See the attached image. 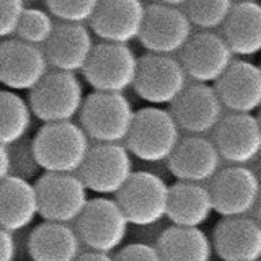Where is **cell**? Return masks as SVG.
Segmentation results:
<instances>
[{
	"mask_svg": "<svg viewBox=\"0 0 261 261\" xmlns=\"http://www.w3.org/2000/svg\"><path fill=\"white\" fill-rule=\"evenodd\" d=\"M90 147V137L73 121L44 124L31 139L33 155L47 173H79Z\"/></svg>",
	"mask_w": 261,
	"mask_h": 261,
	"instance_id": "1",
	"label": "cell"
},
{
	"mask_svg": "<svg viewBox=\"0 0 261 261\" xmlns=\"http://www.w3.org/2000/svg\"><path fill=\"white\" fill-rule=\"evenodd\" d=\"M136 111L124 93L93 92L85 96L79 113L80 126L90 139L103 144L126 142Z\"/></svg>",
	"mask_w": 261,
	"mask_h": 261,
	"instance_id": "2",
	"label": "cell"
},
{
	"mask_svg": "<svg viewBox=\"0 0 261 261\" xmlns=\"http://www.w3.org/2000/svg\"><path fill=\"white\" fill-rule=\"evenodd\" d=\"M181 141V129L173 114L160 106H147L136 111L126 147L139 160L159 163L167 162Z\"/></svg>",
	"mask_w": 261,
	"mask_h": 261,
	"instance_id": "3",
	"label": "cell"
},
{
	"mask_svg": "<svg viewBox=\"0 0 261 261\" xmlns=\"http://www.w3.org/2000/svg\"><path fill=\"white\" fill-rule=\"evenodd\" d=\"M85 100L84 85L77 73L53 70L39 84L30 90V108L44 124L73 121Z\"/></svg>",
	"mask_w": 261,
	"mask_h": 261,
	"instance_id": "4",
	"label": "cell"
},
{
	"mask_svg": "<svg viewBox=\"0 0 261 261\" xmlns=\"http://www.w3.org/2000/svg\"><path fill=\"white\" fill-rule=\"evenodd\" d=\"M77 233L82 245L100 253H108L121 248L129 232V220L116 199L98 196L88 199L84 212L75 220Z\"/></svg>",
	"mask_w": 261,
	"mask_h": 261,
	"instance_id": "5",
	"label": "cell"
},
{
	"mask_svg": "<svg viewBox=\"0 0 261 261\" xmlns=\"http://www.w3.org/2000/svg\"><path fill=\"white\" fill-rule=\"evenodd\" d=\"M188 85V75L179 59L168 54L147 53L139 57L134 92L152 106L171 105Z\"/></svg>",
	"mask_w": 261,
	"mask_h": 261,
	"instance_id": "6",
	"label": "cell"
},
{
	"mask_svg": "<svg viewBox=\"0 0 261 261\" xmlns=\"http://www.w3.org/2000/svg\"><path fill=\"white\" fill-rule=\"evenodd\" d=\"M137 65L139 57L127 44L103 41L93 47L82 73L95 92L124 93L134 85Z\"/></svg>",
	"mask_w": 261,
	"mask_h": 261,
	"instance_id": "7",
	"label": "cell"
},
{
	"mask_svg": "<svg viewBox=\"0 0 261 261\" xmlns=\"http://www.w3.org/2000/svg\"><path fill=\"white\" fill-rule=\"evenodd\" d=\"M170 186L152 171H134L116 201L130 225L152 227L167 217Z\"/></svg>",
	"mask_w": 261,
	"mask_h": 261,
	"instance_id": "8",
	"label": "cell"
},
{
	"mask_svg": "<svg viewBox=\"0 0 261 261\" xmlns=\"http://www.w3.org/2000/svg\"><path fill=\"white\" fill-rule=\"evenodd\" d=\"M134 173L133 155L124 144H103L90 147L79 170L87 190L100 196L118 194Z\"/></svg>",
	"mask_w": 261,
	"mask_h": 261,
	"instance_id": "9",
	"label": "cell"
},
{
	"mask_svg": "<svg viewBox=\"0 0 261 261\" xmlns=\"http://www.w3.org/2000/svg\"><path fill=\"white\" fill-rule=\"evenodd\" d=\"M39 216L49 222L70 224L88 202V190L79 173H47L36 179Z\"/></svg>",
	"mask_w": 261,
	"mask_h": 261,
	"instance_id": "10",
	"label": "cell"
},
{
	"mask_svg": "<svg viewBox=\"0 0 261 261\" xmlns=\"http://www.w3.org/2000/svg\"><path fill=\"white\" fill-rule=\"evenodd\" d=\"M261 179L245 165H232L219 170L211 179L209 193L214 212L222 217L248 216L256 206Z\"/></svg>",
	"mask_w": 261,
	"mask_h": 261,
	"instance_id": "11",
	"label": "cell"
},
{
	"mask_svg": "<svg viewBox=\"0 0 261 261\" xmlns=\"http://www.w3.org/2000/svg\"><path fill=\"white\" fill-rule=\"evenodd\" d=\"M193 35V24L178 7L152 4L145 7V18L139 41L147 53L173 56Z\"/></svg>",
	"mask_w": 261,
	"mask_h": 261,
	"instance_id": "12",
	"label": "cell"
},
{
	"mask_svg": "<svg viewBox=\"0 0 261 261\" xmlns=\"http://www.w3.org/2000/svg\"><path fill=\"white\" fill-rule=\"evenodd\" d=\"M233 56L222 35L202 30L188 39L179 51V62L188 79L199 84H216L235 61Z\"/></svg>",
	"mask_w": 261,
	"mask_h": 261,
	"instance_id": "13",
	"label": "cell"
},
{
	"mask_svg": "<svg viewBox=\"0 0 261 261\" xmlns=\"http://www.w3.org/2000/svg\"><path fill=\"white\" fill-rule=\"evenodd\" d=\"M49 72V62L41 46L21 39L0 43V84L13 92H30Z\"/></svg>",
	"mask_w": 261,
	"mask_h": 261,
	"instance_id": "14",
	"label": "cell"
},
{
	"mask_svg": "<svg viewBox=\"0 0 261 261\" xmlns=\"http://www.w3.org/2000/svg\"><path fill=\"white\" fill-rule=\"evenodd\" d=\"M214 145L220 159L232 165H247L261 153V126L253 113L222 116L214 129Z\"/></svg>",
	"mask_w": 261,
	"mask_h": 261,
	"instance_id": "15",
	"label": "cell"
},
{
	"mask_svg": "<svg viewBox=\"0 0 261 261\" xmlns=\"http://www.w3.org/2000/svg\"><path fill=\"white\" fill-rule=\"evenodd\" d=\"M179 129L190 134L202 136L214 130L224 116V105L209 84L194 82L186 85L176 100L170 105Z\"/></svg>",
	"mask_w": 261,
	"mask_h": 261,
	"instance_id": "16",
	"label": "cell"
},
{
	"mask_svg": "<svg viewBox=\"0 0 261 261\" xmlns=\"http://www.w3.org/2000/svg\"><path fill=\"white\" fill-rule=\"evenodd\" d=\"M144 18L142 0H100L90 28L101 41L129 44L141 36Z\"/></svg>",
	"mask_w": 261,
	"mask_h": 261,
	"instance_id": "17",
	"label": "cell"
},
{
	"mask_svg": "<svg viewBox=\"0 0 261 261\" xmlns=\"http://www.w3.org/2000/svg\"><path fill=\"white\" fill-rule=\"evenodd\" d=\"M211 242L222 261L261 259V225L255 217H224L214 227Z\"/></svg>",
	"mask_w": 261,
	"mask_h": 261,
	"instance_id": "18",
	"label": "cell"
},
{
	"mask_svg": "<svg viewBox=\"0 0 261 261\" xmlns=\"http://www.w3.org/2000/svg\"><path fill=\"white\" fill-rule=\"evenodd\" d=\"M220 160L214 142L204 136L191 134L178 142L167 163L178 181L206 183L220 170Z\"/></svg>",
	"mask_w": 261,
	"mask_h": 261,
	"instance_id": "19",
	"label": "cell"
},
{
	"mask_svg": "<svg viewBox=\"0 0 261 261\" xmlns=\"http://www.w3.org/2000/svg\"><path fill=\"white\" fill-rule=\"evenodd\" d=\"M92 30L84 23L56 24L53 36L44 44V54L54 70L82 72L93 51Z\"/></svg>",
	"mask_w": 261,
	"mask_h": 261,
	"instance_id": "20",
	"label": "cell"
},
{
	"mask_svg": "<svg viewBox=\"0 0 261 261\" xmlns=\"http://www.w3.org/2000/svg\"><path fill=\"white\" fill-rule=\"evenodd\" d=\"M214 88L232 113H255L261 108V67L250 61H233Z\"/></svg>",
	"mask_w": 261,
	"mask_h": 261,
	"instance_id": "21",
	"label": "cell"
},
{
	"mask_svg": "<svg viewBox=\"0 0 261 261\" xmlns=\"http://www.w3.org/2000/svg\"><path fill=\"white\" fill-rule=\"evenodd\" d=\"M39 216L38 193L31 179L10 175L0 181V227L21 232Z\"/></svg>",
	"mask_w": 261,
	"mask_h": 261,
	"instance_id": "22",
	"label": "cell"
},
{
	"mask_svg": "<svg viewBox=\"0 0 261 261\" xmlns=\"http://www.w3.org/2000/svg\"><path fill=\"white\" fill-rule=\"evenodd\" d=\"M27 250L31 261H75L82 253V242L69 224L44 220L30 232Z\"/></svg>",
	"mask_w": 261,
	"mask_h": 261,
	"instance_id": "23",
	"label": "cell"
},
{
	"mask_svg": "<svg viewBox=\"0 0 261 261\" xmlns=\"http://www.w3.org/2000/svg\"><path fill=\"white\" fill-rule=\"evenodd\" d=\"M214 212L209 188L202 183L176 181L170 186L167 217L173 225L201 227Z\"/></svg>",
	"mask_w": 261,
	"mask_h": 261,
	"instance_id": "24",
	"label": "cell"
},
{
	"mask_svg": "<svg viewBox=\"0 0 261 261\" xmlns=\"http://www.w3.org/2000/svg\"><path fill=\"white\" fill-rule=\"evenodd\" d=\"M222 38L237 56L261 53V4L237 2L222 24Z\"/></svg>",
	"mask_w": 261,
	"mask_h": 261,
	"instance_id": "25",
	"label": "cell"
},
{
	"mask_svg": "<svg viewBox=\"0 0 261 261\" xmlns=\"http://www.w3.org/2000/svg\"><path fill=\"white\" fill-rule=\"evenodd\" d=\"M162 261H211L212 242L199 227L171 225L157 240Z\"/></svg>",
	"mask_w": 261,
	"mask_h": 261,
	"instance_id": "26",
	"label": "cell"
},
{
	"mask_svg": "<svg viewBox=\"0 0 261 261\" xmlns=\"http://www.w3.org/2000/svg\"><path fill=\"white\" fill-rule=\"evenodd\" d=\"M33 111L18 92L0 90V144L12 147L23 141L31 129Z\"/></svg>",
	"mask_w": 261,
	"mask_h": 261,
	"instance_id": "27",
	"label": "cell"
},
{
	"mask_svg": "<svg viewBox=\"0 0 261 261\" xmlns=\"http://www.w3.org/2000/svg\"><path fill=\"white\" fill-rule=\"evenodd\" d=\"M233 5V0H188L185 4V13L193 27L212 31L222 28Z\"/></svg>",
	"mask_w": 261,
	"mask_h": 261,
	"instance_id": "28",
	"label": "cell"
},
{
	"mask_svg": "<svg viewBox=\"0 0 261 261\" xmlns=\"http://www.w3.org/2000/svg\"><path fill=\"white\" fill-rule=\"evenodd\" d=\"M56 28L54 16L43 8H24L15 35L35 46H44Z\"/></svg>",
	"mask_w": 261,
	"mask_h": 261,
	"instance_id": "29",
	"label": "cell"
},
{
	"mask_svg": "<svg viewBox=\"0 0 261 261\" xmlns=\"http://www.w3.org/2000/svg\"><path fill=\"white\" fill-rule=\"evenodd\" d=\"M49 13L64 23H87L95 15L100 0H46Z\"/></svg>",
	"mask_w": 261,
	"mask_h": 261,
	"instance_id": "30",
	"label": "cell"
},
{
	"mask_svg": "<svg viewBox=\"0 0 261 261\" xmlns=\"http://www.w3.org/2000/svg\"><path fill=\"white\" fill-rule=\"evenodd\" d=\"M10 155H12V175L31 179L41 170L35 155H33L31 142L23 144V141H20L18 144H15V150H10Z\"/></svg>",
	"mask_w": 261,
	"mask_h": 261,
	"instance_id": "31",
	"label": "cell"
},
{
	"mask_svg": "<svg viewBox=\"0 0 261 261\" xmlns=\"http://www.w3.org/2000/svg\"><path fill=\"white\" fill-rule=\"evenodd\" d=\"M24 8V0H0V39L15 35Z\"/></svg>",
	"mask_w": 261,
	"mask_h": 261,
	"instance_id": "32",
	"label": "cell"
},
{
	"mask_svg": "<svg viewBox=\"0 0 261 261\" xmlns=\"http://www.w3.org/2000/svg\"><path fill=\"white\" fill-rule=\"evenodd\" d=\"M114 261H162V256L153 245L130 243L118 251Z\"/></svg>",
	"mask_w": 261,
	"mask_h": 261,
	"instance_id": "33",
	"label": "cell"
},
{
	"mask_svg": "<svg viewBox=\"0 0 261 261\" xmlns=\"http://www.w3.org/2000/svg\"><path fill=\"white\" fill-rule=\"evenodd\" d=\"M18 245L13 232L0 227V261H16Z\"/></svg>",
	"mask_w": 261,
	"mask_h": 261,
	"instance_id": "34",
	"label": "cell"
},
{
	"mask_svg": "<svg viewBox=\"0 0 261 261\" xmlns=\"http://www.w3.org/2000/svg\"><path fill=\"white\" fill-rule=\"evenodd\" d=\"M12 175V155L7 145L0 144V181Z\"/></svg>",
	"mask_w": 261,
	"mask_h": 261,
	"instance_id": "35",
	"label": "cell"
},
{
	"mask_svg": "<svg viewBox=\"0 0 261 261\" xmlns=\"http://www.w3.org/2000/svg\"><path fill=\"white\" fill-rule=\"evenodd\" d=\"M75 261H114V258L111 255H108V253H100V251L90 250L87 253H80Z\"/></svg>",
	"mask_w": 261,
	"mask_h": 261,
	"instance_id": "36",
	"label": "cell"
},
{
	"mask_svg": "<svg viewBox=\"0 0 261 261\" xmlns=\"http://www.w3.org/2000/svg\"><path fill=\"white\" fill-rule=\"evenodd\" d=\"M188 0H157V4L168 5V7H185Z\"/></svg>",
	"mask_w": 261,
	"mask_h": 261,
	"instance_id": "37",
	"label": "cell"
},
{
	"mask_svg": "<svg viewBox=\"0 0 261 261\" xmlns=\"http://www.w3.org/2000/svg\"><path fill=\"white\" fill-rule=\"evenodd\" d=\"M253 212H255V219L258 220L259 225H261V191H259V198L256 201V206H255V209H253Z\"/></svg>",
	"mask_w": 261,
	"mask_h": 261,
	"instance_id": "38",
	"label": "cell"
},
{
	"mask_svg": "<svg viewBox=\"0 0 261 261\" xmlns=\"http://www.w3.org/2000/svg\"><path fill=\"white\" fill-rule=\"evenodd\" d=\"M233 2H256V0H233Z\"/></svg>",
	"mask_w": 261,
	"mask_h": 261,
	"instance_id": "39",
	"label": "cell"
},
{
	"mask_svg": "<svg viewBox=\"0 0 261 261\" xmlns=\"http://www.w3.org/2000/svg\"><path fill=\"white\" fill-rule=\"evenodd\" d=\"M258 121H259V126H261V108H259V114H258Z\"/></svg>",
	"mask_w": 261,
	"mask_h": 261,
	"instance_id": "40",
	"label": "cell"
},
{
	"mask_svg": "<svg viewBox=\"0 0 261 261\" xmlns=\"http://www.w3.org/2000/svg\"><path fill=\"white\" fill-rule=\"evenodd\" d=\"M259 67H261V65H259Z\"/></svg>",
	"mask_w": 261,
	"mask_h": 261,
	"instance_id": "41",
	"label": "cell"
}]
</instances>
